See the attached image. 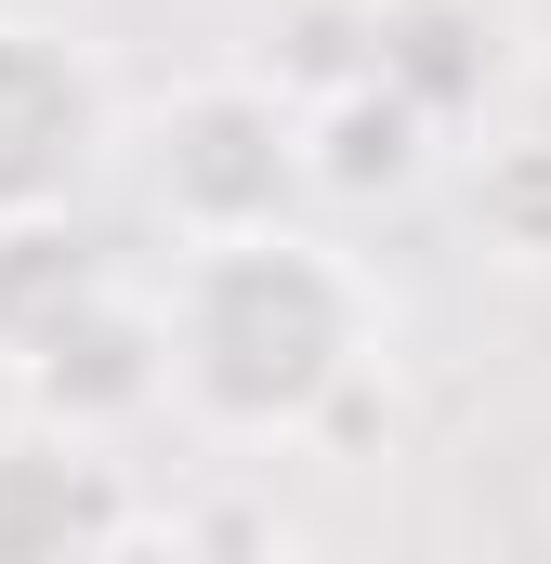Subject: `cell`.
I'll return each instance as SVG.
<instances>
[{
    "instance_id": "cell-1",
    "label": "cell",
    "mask_w": 551,
    "mask_h": 564,
    "mask_svg": "<svg viewBox=\"0 0 551 564\" xmlns=\"http://www.w3.org/2000/svg\"><path fill=\"white\" fill-rule=\"evenodd\" d=\"M342 368H355V289H342V263H315L302 237H224L184 276L171 381L210 421H237V433L302 421Z\"/></svg>"
}]
</instances>
